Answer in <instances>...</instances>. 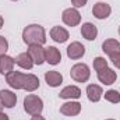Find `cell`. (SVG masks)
<instances>
[{
  "instance_id": "1",
  "label": "cell",
  "mask_w": 120,
  "mask_h": 120,
  "mask_svg": "<svg viewBox=\"0 0 120 120\" xmlns=\"http://www.w3.org/2000/svg\"><path fill=\"white\" fill-rule=\"evenodd\" d=\"M22 41L30 45H45L46 43V31L42 25L31 24L22 31Z\"/></svg>"
},
{
  "instance_id": "2",
  "label": "cell",
  "mask_w": 120,
  "mask_h": 120,
  "mask_svg": "<svg viewBox=\"0 0 120 120\" xmlns=\"http://www.w3.org/2000/svg\"><path fill=\"white\" fill-rule=\"evenodd\" d=\"M24 110L31 116L41 115L43 110V101L38 95H34V94L27 95L24 99Z\"/></svg>"
},
{
  "instance_id": "3",
  "label": "cell",
  "mask_w": 120,
  "mask_h": 120,
  "mask_svg": "<svg viewBox=\"0 0 120 120\" xmlns=\"http://www.w3.org/2000/svg\"><path fill=\"white\" fill-rule=\"evenodd\" d=\"M70 75L74 81L77 82H87L91 77V71L90 67L85 63H77L71 67L70 70Z\"/></svg>"
},
{
  "instance_id": "4",
  "label": "cell",
  "mask_w": 120,
  "mask_h": 120,
  "mask_svg": "<svg viewBox=\"0 0 120 120\" xmlns=\"http://www.w3.org/2000/svg\"><path fill=\"white\" fill-rule=\"evenodd\" d=\"M25 78H27V74L21 73V71H11L6 75V82L14 88V90H24V85H25Z\"/></svg>"
},
{
  "instance_id": "5",
  "label": "cell",
  "mask_w": 120,
  "mask_h": 120,
  "mask_svg": "<svg viewBox=\"0 0 120 120\" xmlns=\"http://www.w3.org/2000/svg\"><path fill=\"white\" fill-rule=\"evenodd\" d=\"M61 20L67 27H77L81 22V14H80V11L77 8L70 7V8H66L63 11Z\"/></svg>"
},
{
  "instance_id": "6",
  "label": "cell",
  "mask_w": 120,
  "mask_h": 120,
  "mask_svg": "<svg viewBox=\"0 0 120 120\" xmlns=\"http://www.w3.org/2000/svg\"><path fill=\"white\" fill-rule=\"evenodd\" d=\"M110 13H112V7L105 1H98L92 7V14L98 20H106L110 15Z\"/></svg>"
},
{
  "instance_id": "7",
  "label": "cell",
  "mask_w": 120,
  "mask_h": 120,
  "mask_svg": "<svg viewBox=\"0 0 120 120\" xmlns=\"http://www.w3.org/2000/svg\"><path fill=\"white\" fill-rule=\"evenodd\" d=\"M85 55V46L80 42H71L67 46V56L71 60H78Z\"/></svg>"
},
{
  "instance_id": "8",
  "label": "cell",
  "mask_w": 120,
  "mask_h": 120,
  "mask_svg": "<svg viewBox=\"0 0 120 120\" xmlns=\"http://www.w3.org/2000/svg\"><path fill=\"white\" fill-rule=\"evenodd\" d=\"M27 52L32 57L35 64L41 66V64L45 63V49L42 48V45H30Z\"/></svg>"
},
{
  "instance_id": "9",
  "label": "cell",
  "mask_w": 120,
  "mask_h": 120,
  "mask_svg": "<svg viewBox=\"0 0 120 120\" xmlns=\"http://www.w3.org/2000/svg\"><path fill=\"white\" fill-rule=\"evenodd\" d=\"M80 112H81V103L80 102H74V101L66 102L60 108V113L64 115V116H68V117L77 116V115H80Z\"/></svg>"
},
{
  "instance_id": "10",
  "label": "cell",
  "mask_w": 120,
  "mask_h": 120,
  "mask_svg": "<svg viewBox=\"0 0 120 120\" xmlns=\"http://www.w3.org/2000/svg\"><path fill=\"white\" fill-rule=\"evenodd\" d=\"M116 78H117L116 71L112 70V68H109V67H106V68L98 71V80H99L102 84H105V85H112V84L116 81Z\"/></svg>"
},
{
  "instance_id": "11",
  "label": "cell",
  "mask_w": 120,
  "mask_h": 120,
  "mask_svg": "<svg viewBox=\"0 0 120 120\" xmlns=\"http://www.w3.org/2000/svg\"><path fill=\"white\" fill-rule=\"evenodd\" d=\"M45 61L49 63L50 66H56L61 61V53L57 48L49 46L45 49Z\"/></svg>"
},
{
  "instance_id": "12",
  "label": "cell",
  "mask_w": 120,
  "mask_h": 120,
  "mask_svg": "<svg viewBox=\"0 0 120 120\" xmlns=\"http://www.w3.org/2000/svg\"><path fill=\"white\" fill-rule=\"evenodd\" d=\"M0 102L4 108H14L15 103H17V95L13 92V91L8 90H1L0 91Z\"/></svg>"
},
{
  "instance_id": "13",
  "label": "cell",
  "mask_w": 120,
  "mask_h": 120,
  "mask_svg": "<svg viewBox=\"0 0 120 120\" xmlns=\"http://www.w3.org/2000/svg\"><path fill=\"white\" fill-rule=\"evenodd\" d=\"M45 81L49 87L52 88H56L60 87L61 82H63V75L60 74L59 71H55V70H50V71H46L45 73Z\"/></svg>"
},
{
  "instance_id": "14",
  "label": "cell",
  "mask_w": 120,
  "mask_h": 120,
  "mask_svg": "<svg viewBox=\"0 0 120 120\" xmlns=\"http://www.w3.org/2000/svg\"><path fill=\"white\" fill-rule=\"evenodd\" d=\"M14 64H15V59H13L11 56L7 55L0 56V74L7 75L8 73H11L14 70Z\"/></svg>"
},
{
  "instance_id": "15",
  "label": "cell",
  "mask_w": 120,
  "mask_h": 120,
  "mask_svg": "<svg viewBox=\"0 0 120 120\" xmlns=\"http://www.w3.org/2000/svg\"><path fill=\"white\" fill-rule=\"evenodd\" d=\"M50 38L55 42H57V43H64L70 38V34H68V31L66 30V28H63V27H53L50 30Z\"/></svg>"
},
{
  "instance_id": "16",
  "label": "cell",
  "mask_w": 120,
  "mask_h": 120,
  "mask_svg": "<svg viewBox=\"0 0 120 120\" xmlns=\"http://www.w3.org/2000/svg\"><path fill=\"white\" fill-rule=\"evenodd\" d=\"M59 96L61 99H78L81 96V90L75 85H67L60 91Z\"/></svg>"
},
{
  "instance_id": "17",
  "label": "cell",
  "mask_w": 120,
  "mask_h": 120,
  "mask_svg": "<svg viewBox=\"0 0 120 120\" xmlns=\"http://www.w3.org/2000/svg\"><path fill=\"white\" fill-rule=\"evenodd\" d=\"M81 35L87 41H95L98 36V28L92 22H84L81 27Z\"/></svg>"
},
{
  "instance_id": "18",
  "label": "cell",
  "mask_w": 120,
  "mask_h": 120,
  "mask_svg": "<svg viewBox=\"0 0 120 120\" xmlns=\"http://www.w3.org/2000/svg\"><path fill=\"white\" fill-rule=\"evenodd\" d=\"M103 95V90L101 85H96V84H90L87 87V96L91 102H99L101 98Z\"/></svg>"
},
{
  "instance_id": "19",
  "label": "cell",
  "mask_w": 120,
  "mask_h": 120,
  "mask_svg": "<svg viewBox=\"0 0 120 120\" xmlns=\"http://www.w3.org/2000/svg\"><path fill=\"white\" fill-rule=\"evenodd\" d=\"M102 50H103L108 56H112V55L120 52V42L116 41V39H106V41L102 43Z\"/></svg>"
},
{
  "instance_id": "20",
  "label": "cell",
  "mask_w": 120,
  "mask_h": 120,
  "mask_svg": "<svg viewBox=\"0 0 120 120\" xmlns=\"http://www.w3.org/2000/svg\"><path fill=\"white\" fill-rule=\"evenodd\" d=\"M15 64L20 66V67L24 68V70H31L35 63H34L32 57L28 55V52H24V53H20V55L15 57Z\"/></svg>"
},
{
  "instance_id": "21",
  "label": "cell",
  "mask_w": 120,
  "mask_h": 120,
  "mask_svg": "<svg viewBox=\"0 0 120 120\" xmlns=\"http://www.w3.org/2000/svg\"><path fill=\"white\" fill-rule=\"evenodd\" d=\"M38 88H39V78L35 74H27L24 90L27 91V92H34V91L38 90Z\"/></svg>"
},
{
  "instance_id": "22",
  "label": "cell",
  "mask_w": 120,
  "mask_h": 120,
  "mask_svg": "<svg viewBox=\"0 0 120 120\" xmlns=\"http://www.w3.org/2000/svg\"><path fill=\"white\" fill-rule=\"evenodd\" d=\"M103 95H105V99L108 102H110V103H119L120 102V92L119 91L109 90V91H106Z\"/></svg>"
},
{
  "instance_id": "23",
  "label": "cell",
  "mask_w": 120,
  "mask_h": 120,
  "mask_svg": "<svg viewBox=\"0 0 120 120\" xmlns=\"http://www.w3.org/2000/svg\"><path fill=\"white\" fill-rule=\"evenodd\" d=\"M106 67H108V61L105 60V57L98 56V57L94 59V68H95V71H101V70H103Z\"/></svg>"
},
{
  "instance_id": "24",
  "label": "cell",
  "mask_w": 120,
  "mask_h": 120,
  "mask_svg": "<svg viewBox=\"0 0 120 120\" xmlns=\"http://www.w3.org/2000/svg\"><path fill=\"white\" fill-rule=\"evenodd\" d=\"M7 50H8V42L4 36H0V56L6 55Z\"/></svg>"
},
{
  "instance_id": "25",
  "label": "cell",
  "mask_w": 120,
  "mask_h": 120,
  "mask_svg": "<svg viewBox=\"0 0 120 120\" xmlns=\"http://www.w3.org/2000/svg\"><path fill=\"white\" fill-rule=\"evenodd\" d=\"M109 59L112 60V63H113L117 68H120V52L115 53V55H112V56H109Z\"/></svg>"
},
{
  "instance_id": "26",
  "label": "cell",
  "mask_w": 120,
  "mask_h": 120,
  "mask_svg": "<svg viewBox=\"0 0 120 120\" xmlns=\"http://www.w3.org/2000/svg\"><path fill=\"white\" fill-rule=\"evenodd\" d=\"M87 1L88 0H71V4L74 6V8H78V7H84Z\"/></svg>"
},
{
  "instance_id": "27",
  "label": "cell",
  "mask_w": 120,
  "mask_h": 120,
  "mask_svg": "<svg viewBox=\"0 0 120 120\" xmlns=\"http://www.w3.org/2000/svg\"><path fill=\"white\" fill-rule=\"evenodd\" d=\"M31 120H46L43 116H41V115H35V116H32V119Z\"/></svg>"
},
{
  "instance_id": "28",
  "label": "cell",
  "mask_w": 120,
  "mask_h": 120,
  "mask_svg": "<svg viewBox=\"0 0 120 120\" xmlns=\"http://www.w3.org/2000/svg\"><path fill=\"white\" fill-rule=\"evenodd\" d=\"M0 120H10V117H8L6 113H3V112H1V113H0Z\"/></svg>"
},
{
  "instance_id": "29",
  "label": "cell",
  "mask_w": 120,
  "mask_h": 120,
  "mask_svg": "<svg viewBox=\"0 0 120 120\" xmlns=\"http://www.w3.org/2000/svg\"><path fill=\"white\" fill-rule=\"evenodd\" d=\"M3 24H4V20H3V17L0 15V30H1V27H3Z\"/></svg>"
},
{
  "instance_id": "30",
  "label": "cell",
  "mask_w": 120,
  "mask_h": 120,
  "mask_svg": "<svg viewBox=\"0 0 120 120\" xmlns=\"http://www.w3.org/2000/svg\"><path fill=\"white\" fill-rule=\"evenodd\" d=\"M3 108H4V106H3V105H1V102H0V113L3 112Z\"/></svg>"
},
{
  "instance_id": "31",
  "label": "cell",
  "mask_w": 120,
  "mask_h": 120,
  "mask_svg": "<svg viewBox=\"0 0 120 120\" xmlns=\"http://www.w3.org/2000/svg\"><path fill=\"white\" fill-rule=\"evenodd\" d=\"M106 120H115V119H106Z\"/></svg>"
},
{
  "instance_id": "32",
  "label": "cell",
  "mask_w": 120,
  "mask_h": 120,
  "mask_svg": "<svg viewBox=\"0 0 120 120\" xmlns=\"http://www.w3.org/2000/svg\"><path fill=\"white\" fill-rule=\"evenodd\" d=\"M119 34H120V27H119Z\"/></svg>"
},
{
  "instance_id": "33",
  "label": "cell",
  "mask_w": 120,
  "mask_h": 120,
  "mask_svg": "<svg viewBox=\"0 0 120 120\" xmlns=\"http://www.w3.org/2000/svg\"><path fill=\"white\" fill-rule=\"evenodd\" d=\"M13 1H17V0H13Z\"/></svg>"
}]
</instances>
